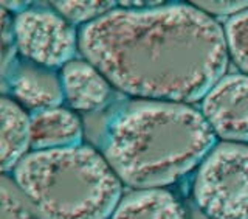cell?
<instances>
[{"instance_id":"16","label":"cell","mask_w":248,"mask_h":219,"mask_svg":"<svg viewBox=\"0 0 248 219\" xmlns=\"http://www.w3.org/2000/svg\"><path fill=\"white\" fill-rule=\"evenodd\" d=\"M196 8L203 11L208 16H234L245 8H248V2H192Z\"/></svg>"},{"instance_id":"10","label":"cell","mask_w":248,"mask_h":219,"mask_svg":"<svg viewBox=\"0 0 248 219\" xmlns=\"http://www.w3.org/2000/svg\"><path fill=\"white\" fill-rule=\"evenodd\" d=\"M0 115H2L0 154H2V171L6 174L10 171L13 173L31 148V117L17 101L8 97H3L0 101Z\"/></svg>"},{"instance_id":"4","label":"cell","mask_w":248,"mask_h":219,"mask_svg":"<svg viewBox=\"0 0 248 219\" xmlns=\"http://www.w3.org/2000/svg\"><path fill=\"white\" fill-rule=\"evenodd\" d=\"M192 194L209 219H248V145L217 143L199 165Z\"/></svg>"},{"instance_id":"15","label":"cell","mask_w":248,"mask_h":219,"mask_svg":"<svg viewBox=\"0 0 248 219\" xmlns=\"http://www.w3.org/2000/svg\"><path fill=\"white\" fill-rule=\"evenodd\" d=\"M16 47V39H14V25L13 19L10 17V14L2 8V70L3 75H6L10 62H13L14 58V50Z\"/></svg>"},{"instance_id":"5","label":"cell","mask_w":248,"mask_h":219,"mask_svg":"<svg viewBox=\"0 0 248 219\" xmlns=\"http://www.w3.org/2000/svg\"><path fill=\"white\" fill-rule=\"evenodd\" d=\"M16 47L28 62L41 67H64L79 50L73 23L50 10H23L13 19Z\"/></svg>"},{"instance_id":"1","label":"cell","mask_w":248,"mask_h":219,"mask_svg":"<svg viewBox=\"0 0 248 219\" xmlns=\"http://www.w3.org/2000/svg\"><path fill=\"white\" fill-rule=\"evenodd\" d=\"M79 51L116 89L147 101H202L225 76L223 27L194 5L115 8L79 31Z\"/></svg>"},{"instance_id":"14","label":"cell","mask_w":248,"mask_h":219,"mask_svg":"<svg viewBox=\"0 0 248 219\" xmlns=\"http://www.w3.org/2000/svg\"><path fill=\"white\" fill-rule=\"evenodd\" d=\"M0 191H2L0 219H41L13 179L3 176Z\"/></svg>"},{"instance_id":"9","label":"cell","mask_w":248,"mask_h":219,"mask_svg":"<svg viewBox=\"0 0 248 219\" xmlns=\"http://www.w3.org/2000/svg\"><path fill=\"white\" fill-rule=\"evenodd\" d=\"M31 150L48 151L81 145L82 124L68 109L51 107L31 115Z\"/></svg>"},{"instance_id":"12","label":"cell","mask_w":248,"mask_h":219,"mask_svg":"<svg viewBox=\"0 0 248 219\" xmlns=\"http://www.w3.org/2000/svg\"><path fill=\"white\" fill-rule=\"evenodd\" d=\"M223 33L232 62L240 73L248 75V8L227 19Z\"/></svg>"},{"instance_id":"8","label":"cell","mask_w":248,"mask_h":219,"mask_svg":"<svg viewBox=\"0 0 248 219\" xmlns=\"http://www.w3.org/2000/svg\"><path fill=\"white\" fill-rule=\"evenodd\" d=\"M10 87L16 101L34 112L59 107L65 100L61 78L51 68L28 61L11 68Z\"/></svg>"},{"instance_id":"6","label":"cell","mask_w":248,"mask_h":219,"mask_svg":"<svg viewBox=\"0 0 248 219\" xmlns=\"http://www.w3.org/2000/svg\"><path fill=\"white\" fill-rule=\"evenodd\" d=\"M202 115L216 137L248 142V75L231 73L217 81L202 100Z\"/></svg>"},{"instance_id":"13","label":"cell","mask_w":248,"mask_h":219,"mask_svg":"<svg viewBox=\"0 0 248 219\" xmlns=\"http://www.w3.org/2000/svg\"><path fill=\"white\" fill-rule=\"evenodd\" d=\"M54 11L59 13L70 23H89L98 20L115 10L113 2H53Z\"/></svg>"},{"instance_id":"7","label":"cell","mask_w":248,"mask_h":219,"mask_svg":"<svg viewBox=\"0 0 248 219\" xmlns=\"http://www.w3.org/2000/svg\"><path fill=\"white\" fill-rule=\"evenodd\" d=\"M64 98L75 111L93 112L103 107L112 95L110 81L87 59H73L61 72Z\"/></svg>"},{"instance_id":"3","label":"cell","mask_w":248,"mask_h":219,"mask_svg":"<svg viewBox=\"0 0 248 219\" xmlns=\"http://www.w3.org/2000/svg\"><path fill=\"white\" fill-rule=\"evenodd\" d=\"M13 181L41 219H110L123 198L104 154L85 145L31 151Z\"/></svg>"},{"instance_id":"2","label":"cell","mask_w":248,"mask_h":219,"mask_svg":"<svg viewBox=\"0 0 248 219\" xmlns=\"http://www.w3.org/2000/svg\"><path fill=\"white\" fill-rule=\"evenodd\" d=\"M214 146L216 134L197 109L137 100L108 124L103 154L121 182L149 190L177 182Z\"/></svg>"},{"instance_id":"11","label":"cell","mask_w":248,"mask_h":219,"mask_svg":"<svg viewBox=\"0 0 248 219\" xmlns=\"http://www.w3.org/2000/svg\"><path fill=\"white\" fill-rule=\"evenodd\" d=\"M110 219H188L183 205L165 188L135 190L116 205Z\"/></svg>"}]
</instances>
